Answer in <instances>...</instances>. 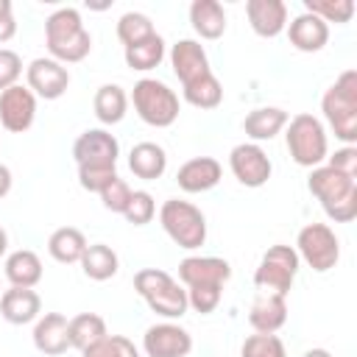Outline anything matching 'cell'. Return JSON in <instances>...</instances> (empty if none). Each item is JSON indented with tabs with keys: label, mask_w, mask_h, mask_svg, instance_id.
I'll use <instances>...</instances> for the list:
<instances>
[{
	"label": "cell",
	"mask_w": 357,
	"mask_h": 357,
	"mask_svg": "<svg viewBox=\"0 0 357 357\" xmlns=\"http://www.w3.org/2000/svg\"><path fill=\"white\" fill-rule=\"evenodd\" d=\"M159 223L165 234L184 251H195L206 240V218L204 212L181 198H167L159 209Z\"/></svg>",
	"instance_id": "obj_5"
},
{
	"label": "cell",
	"mask_w": 357,
	"mask_h": 357,
	"mask_svg": "<svg viewBox=\"0 0 357 357\" xmlns=\"http://www.w3.org/2000/svg\"><path fill=\"white\" fill-rule=\"evenodd\" d=\"M86 245H89V243H86V237H84L81 229H75V226H61V229H56V231L50 234V240H47V254H50L56 262H61V265H75V262H81Z\"/></svg>",
	"instance_id": "obj_25"
},
{
	"label": "cell",
	"mask_w": 357,
	"mask_h": 357,
	"mask_svg": "<svg viewBox=\"0 0 357 357\" xmlns=\"http://www.w3.org/2000/svg\"><path fill=\"white\" fill-rule=\"evenodd\" d=\"M170 282H173V276H170L167 271H162V268H142V271L134 273V290H137L142 298H148L151 293L162 290V287L170 284Z\"/></svg>",
	"instance_id": "obj_41"
},
{
	"label": "cell",
	"mask_w": 357,
	"mask_h": 357,
	"mask_svg": "<svg viewBox=\"0 0 357 357\" xmlns=\"http://www.w3.org/2000/svg\"><path fill=\"white\" fill-rule=\"evenodd\" d=\"M326 165L349 178H357V148L354 145H343L337 148L332 156H326Z\"/></svg>",
	"instance_id": "obj_43"
},
{
	"label": "cell",
	"mask_w": 357,
	"mask_h": 357,
	"mask_svg": "<svg viewBox=\"0 0 357 357\" xmlns=\"http://www.w3.org/2000/svg\"><path fill=\"white\" fill-rule=\"evenodd\" d=\"M131 187L117 176L114 181H109L98 195H100V201H103V206L109 209V212H117V215H123L126 212V206H128V201H131Z\"/></svg>",
	"instance_id": "obj_39"
},
{
	"label": "cell",
	"mask_w": 357,
	"mask_h": 357,
	"mask_svg": "<svg viewBox=\"0 0 357 357\" xmlns=\"http://www.w3.org/2000/svg\"><path fill=\"white\" fill-rule=\"evenodd\" d=\"M92 109H95V117L103 123V126H114L126 117V109H128V95L123 86L117 84H103L98 86L95 92V100H92Z\"/></svg>",
	"instance_id": "obj_28"
},
{
	"label": "cell",
	"mask_w": 357,
	"mask_h": 357,
	"mask_svg": "<svg viewBox=\"0 0 357 357\" xmlns=\"http://www.w3.org/2000/svg\"><path fill=\"white\" fill-rule=\"evenodd\" d=\"M304 11L321 17L326 25L329 22H349L354 17V3L351 0H304Z\"/></svg>",
	"instance_id": "obj_34"
},
{
	"label": "cell",
	"mask_w": 357,
	"mask_h": 357,
	"mask_svg": "<svg viewBox=\"0 0 357 357\" xmlns=\"http://www.w3.org/2000/svg\"><path fill=\"white\" fill-rule=\"evenodd\" d=\"M145 304L156 312V315H162V318H181V315H187V310H190V304H187V290L184 287H178V282L173 279L170 284H165L162 290H156V293H151L148 298H145Z\"/></svg>",
	"instance_id": "obj_30"
},
{
	"label": "cell",
	"mask_w": 357,
	"mask_h": 357,
	"mask_svg": "<svg viewBox=\"0 0 357 357\" xmlns=\"http://www.w3.org/2000/svg\"><path fill=\"white\" fill-rule=\"evenodd\" d=\"M284 31H287L290 45L301 53H318L329 42V25L310 11H301L298 17H293Z\"/></svg>",
	"instance_id": "obj_16"
},
{
	"label": "cell",
	"mask_w": 357,
	"mask_h": 357,
	"mask_svg": "<svg viewBox=\"0 0 357 357\" xmlns=\"http://www.w3.org/2000/svg\"><path fill=\"white\" fill-rule=\"evenodd\" d=\"M240 357H287V349L279 335H248L240 346Z\"/></svg>",
	"instance_id": "obj_35"
},
{
	"label": "cell",
	"mask_w": 357,
	"mask_h": 357,
	"mask_svg": "<svg viewBox=\"0 0 357 357\" xmlns=\"http://www.w3.org/2000/svg\"><path fill=\"white\" fill-rule=\"evenodd\" d=\"M81 357H139L137 346L123 335H106L103 340L92 343L81 351Z\"/></svg>",
	"instance_id": "obj_36"
},
{
	"label": "cell",
	"mask_w": 357,
	"mask_h": 357,
	"mask_svg": "<svg viewBox=\"0 0 357 357\" xmlns=\"http://www.w3.org/2000/svg\"><path fill=\"white\" fill-rule=\"evenodd\" d=\"M229 167H231L234 178L243 187H251V190L268 184V178L273 173V165H271L268 153L257 142H240V145H234L231 153H229Z\"/></svg>",
	"instance_id": "obj_9"
},
{
	"label": "cell",
	"mask_w": 357,
	"mask_h": 357,
	"mask_svg": "<svg viewBox=\"0 0 357 357\" xmlns=\"http://www.w3.org/2000/svg\"><path fill=\"white\" fill-rule=\"evenodd\" d=\"M296 254L315 273H326L340 259V240L326 223H307L296 237Z\"/></svg>",
	"instance_id": "obj_8"
},
{
	"label": "cell",
	"mask_w": 357,
	"mask_h": 357,
	"mask_svg": "<svg viewBox=\"0 0 357 357\" xmlns=\"http://www.w3.org/2000/svg\"><path fill=\"white\" fill-rule=\"evenodd\" d=\"M220 176H223V167H220L218 159H212V156H195V159H187L178 167L176 181H178V187L184 192H192L195 195V192H206V190L218 187Z\"/></svg>",
	"instance_id": "obj_17"
},
{
	"label": "cell",
	"mask_w": 357,
	"mask_h": 357,
	"mask_svg": "<svg viewBox=\"0 0 357 357\" xmlns=\"http://www.w3.org/2000/svg\"><path fill=\"white\" fill-rule=\"evenodd\" d=\"M14 33H17V22H14L11 0H0V45L8 42Z\"/></svg>",
	"instance_id": "obj_44"
},
{
	"label": "cell",
	"mask_w": 357,
	"mask_h": 357,
	"mask_svg": "<svg viewBox=\"0 0 357 357\" xmlns=\"http://www.w3.org/2000/svg\"><path fill=\"white\" fill-rule=\"evenodd\" d=\"M45 45L50 59H56L59 64H75L89 56L92 36L81 22L78 8L64 6L45 20Z\"/></svg>",
	"instance_id": "obj_1"
},
{
	"label": "cell",
	"mask_w": 357,
	"mask_h": 357,
	"mask_svg": "<svg viewBox=\"0 0 357 357\" xmlns=\"http://www.w3.org/2000/svg\"><path fill=\"white\" fill-rule=\"evenodd\" d=\"M114 178H117V167H95V165H81L78 167V184L86 192H100Z\"/></svg>",
	"instance_id": "obj_40"
},
{
	"label": "cell",
	"mask_w": 357,
	"mask_h": 357,
	"mask_svg": "<svg viewBox=\"0 0 357 357\" xmlns=\"http://www.w3.org/2000/svg\"><path fill=\"white\" fill-rule=\"evenodd\" d=\"M307 190L321 201L329 220L351 223L357 218V178H349L329 165H318L307 178Z\"/></svg>",
	"instance_id": "obj_2"
},
{
	"label": "cell",
	"mask_w": 357,
	"mask_h": 357,
	"mask_svg": "<svg viewBox=\"0 0 357 357\" xmlns=\"http://www.w3.org/2000/svg\"><path fill=\"white\" fill-rule=\"evenodd\" d=\"M248 324L259 335H276L287 324V301L276 293H262L248 310Z\"/></svg>",
	"instance_id": "obj_20"
},
{
	"label": "cell",
	"mask_w": 357,
	"mask_h": 357,
	"mask_svg": "<svg viewBox=\"0 0 357 357\" xmlns=\"http://www.w3.org/2000/svg\"><path fill=\"white\" fill-rule=\"evenodd\" d=\"M181 89H184V100L195 109H218L223 100V86L215 78V73H206V75L184 84Z\"/></svg>",
	"instance_id": "obj_32"
},
{
	"label": "cell",
	"mask_w": 357,
	"mask_h": 357,
	"mask_svg": "<svg viewBox=\"0 0 357 357\" xmlns=\"http://www.w3.org/2000/svg\"><path fill=\"white\" fill-rule=\"evenodd\" d=\"M142 351L148 357H187L192 351V335L173 321L153 324L142 335Z\"/></svg>",
	"instance_id": "obj_12"
},
{
	"label": "cell",
	"mask_w": 357,
	"mask_h": 357,
	"mask_svg": "<svg viewBox=\"0 0 357 357\" xmlns=\"http://www.w3.org/2000/svg\"><path fill=\"white\" fill-rule=\"evenodd\" d=\"M22 75V59L11 47H0V92L14 86Z\"/></svg>",
	"instance_id": "obj_42"
},
{
	"label": "cell",
	"mask_w": 357,
	"mask_h": 357,
	"mask_svg": "<svg viewBox=\"0 0 357 357\" xmlns=\"http://www.w3.org/2000/svg\"><path fill=\"white\" fill-rule=\"evenodd\" d=\"M67 335H70V346L78 349V351H84V349H89L92 343L103 340L109 332H106V321H103L98 312H81V315L70 318Z\"/></svg>",
	"instance_id": "obj_29"
},
{
	"label": "cell",
	"mask_w": 357,
	"mask_h": 357,
	"mask_svg": "<svg viewBox=\"0 0 357 357\" xmlns=\"http://www.w3.org/2000/svg\"><path fill=\"white\" fill-rule=\"evenodd\" d=\"M70 321L61 312H45L42 318H36L33 326V346L36 351L47 354V357H59L70 349V335H67Z\"/></svg>",
	"instance_id": "obj_21"
},
{
	"label": "cell",
	"mask_w": 357,
	"mask_h": 357,
	"mask_svg": "<svg viewBox=\"0 0 357 357\" xmlns=\"http://www.w3.org/2000/svg\"><path fill=\"white\" fill-rule=\"evenodd\" d=\"M178 279L187 287L195 284H226L231 279V265L220 257H184L178 262Z\"/></svg>",
	"instance_id": "obj_14"
},
{
	"label": "cell",
	"mask_w": 357,
	"mask_h": 357,
	"mask_svg": "<svg viewBox=\"0 0 357 357\" xmlns=\"http://www.w3.org/2000/svg\"><path fill=\"white\" fill-rule=\"evenodd\" d=\"M25 78H28V89L45 100L61 98L70 86V70L56 59H33L25 67Z\"/></svg>",
	"instance_id": "obj_13"
},
{
	"label": "cell",
	"mask_w": 357,
	"mask_h": 357,
	"mask_svg": "<svg viewBox=\"0 0 357 357\" xmlns=\"http://www.w3.org/2000/svg\"><path fill=\"white\" fill-rule=\"evenodd\" d=\"M131 103H134V112L139 114V120L153 126V128L173 126L178 120V112H181L178 95L165 81H156V78H139L134 84Z\"/></svg>",
	"instance_id": "obj_6"
},
{
	"label": "cell",
	"mask_w": 357,
	"mask_h": 357,
	"mask_svg": "<svg viewBox=\"0 0 357 357\" xmlns=\"http://www.w3.org/2000/svg\"><path fill=\"white\" fill-rule=\"evenodd\" d=\"M245 14L257 36L273 39L287 28V6L282 0H248Z\"/></svg>",
	"instance_id": "obj_18"
},
{
	"label": "cell",
	"mask_w": 357,
	"mask_h": 357,
	"mask_svg": "<svg viewBox=\"0 0 357 357\" xmlns=\"http://www.w3.org/2000/svg\"><path fill=\"white\" fill-rule=\"evenodd\" d=\"M73 156L81 165H95V167H117V156H120V142L114 134H109L106 128H86L84 134H78V139L73 142Z\"/></svg>",
	"instance_id": "obj_10"
},
{
	"label": "cell",
	"mask_w": 357,
	"mask_h": 357,
	"mask_svg": "<svg viewBox=\"0 0 357 357\" xmlns=\"http://www.w3.org/2000/svg\"><path fill=\"white\" fill-rule=\"evenodd\" d=\"M165 59V39L159 33H151L148 39L126 47V64L137 73H148L153 67H159Z\"/></svg>",
	"instance_id": "obj_31"
},
{
	"label": "cell",
	"mask_w": 357,
	"mask_h": 357,
	"mask_svg": "<svg viewBox=\"0 0 357 357\" xmlns=\"http://www.w3.org/2000/svg\"><path fill=\"white\" fill-rule=\"evenodd\" d=\"M6 251H8V234H6V229L0 226V257H6Z\"/></svg>",
	"instance_id": "obj_46"
},
{
	"label": "cell",
	"mask_w": 357,
	"mask_h": 357,
	"mask_svg": "<svg viewBox=\"0 0 357 357\" xmlns=\"http://www.w3.org/2000/svg\"><path fill=\"white\" fill-rule=\"evenodd\" d=\"M220 296H223V287L220 284H195V287H187V304L201 312V315H209L218 310L220 304Z\"/></svg>",
	"instance_id": "obj_38"
},
{
	"label": "cell",
	"mask_w": 357,
	"mask_h": 357,
	"mask_svg": "<svg viewBox=\"0 0 357 357\" xmlns=\"http://www.w3.org/2000/svg\"><path fill=\"white\" fill-rule=\"evenodd\" d=\"M298 265H301V259H298L293 245H282V243L271 245L262 254V259H259V265L254 271V284L262 293L287 296L290 287H293V279L298 273Z\"/></svg>",
	"instance_id": "obj_7"
},
{
	"label": "cell",
	"mask_w": 357,
	"mask_h": 357,
	"mask_svg": "<svg viewBox=\"0 0 357 357\" xmlns=\"http://www.w3.org/2000/svg\"><path fill=\"white\" fill-rule=\"evenodd\" d=\"M78 265H81L84 276L92 279V282H106V279H112L120 271V259H117L114 248L106 245V243L86 245V251H84V257H81Z\"/></svg>",
	"instance_id": "obj_27"
},
{
	"label": "cell",
	"mask_w": 357,
	"mask_h": 357,
	"mask_svg": "<svg viewBox=\"0 0 357 357\" xmlns=\"http://www.w3.org/2000/svg\"><path fill=\"white\" fill-rule=\"evenodd\" d=\"M6 279L11 287H36L42 279V259L31 248H20L6 257Z\"/></svg>",
	"instance_id": "obj_26"
},
{
	"label": "cell",
	"mask_w": 357,
	"mask_h": 357,
	"mask_svg": "<svg viewBox=\"0 0 357 357\" xmlns=\"http://www.w3.org/2000/svg\"><path fill=\"white\" fill-rule=\"evenodd\" d=\"M284 142L290 151V159L301 167H318L329 156V139L326 128L315 114H296L284 126Z\"/></svg>",
	"instance_id": "obj_4"
},
{
	"label": "cell",
	"mask_w": 357,
	"mask_h": 357,
	"mask_svg": "<svg viewBox=\"0 0 357 357\" xmlns=\"http://www.w3.org/2000/svg\"><path fill=\"white\" fill-rule=\"evenodd\" d=\"M321 112L340 142H357V70H343L337 75L321 98Z\"/></svg>",
	"instance_id": "obj_3"
},
{
	"label": "cell",
	"mask_w": 357,
	"mask_h": 357,
	"mask_svg": "<svg viewBox=\"0 0 357 357\" xmlns=\"http://www.w3.org/2000/svg\"><path fill=\"white\" fill-rule=\"evenodd\" d=\"M128 167H131V173L137 178L156 181L167 170V153L156 142H137L131 148V153H128Z\"/></svg>",
	"instance_id": "obj_23"
},
{
	"label": "cell",
	"mask_w": 357,
	"mask_h": 357,
	"mask_svg": "<svg viewBox=\"0 0 357 357\" xmlns=\"http://www.w3.org/2000/svg\"><path fill=\"white\" fill-rule=\"evenodd\" d=\"M170 67H173L176 78L181 81V86L206 75V73H212L209 70V56H206L204 45L195 42V39H178L170 47Z\"/></svg>",
	"instance_id": "obj_15"
},
{
	"label": "cell",
	"mask_w": 357,
	"mask_h": 357,
	"mask_svg": "<svg viewBox=\"0 0 357 357\" xmlns=\"http://www.w3.org/2000/svg\"><path fill=\"white\" fill-rule=\"evenodd\" d=\"M153 31V22L148 14H139V11H126L120 20H117V39L123 42V47H131L142 39H148Z\"/></svg>",
	"instance_id": "obj_33"
},
{
	"label": "cell",
	"mask_w": 357,
	"mask_h": 357,
	"mask_svg": "<svg viewBox=\"0 0 357 357\" xmlns=\"http://www.w3.org/2000/svg\"><path fill=\"white\" fill-rule=\"evenodd\" d=\"M153 215H156V201H153V195H151L148 190H134V192H131V201H128V206H126V212H123V218H126L131 226H145V223L153 220Z\"/></svg>",
	"instance_id": "obj_37"
},
{
	"label": "cell",
	"mask_w": 357,
	"mask_h": 357,
	"mask_svg": "<svg viewBox=\"0 0 357 357\" xmlns=\"http://www.w3.org/2000/svg\"><path fill=\"white\" fill-rule=\"evenodd\" d=\"M301 357H332V354H329L326 349H307Z\"/></svg>",
	"instance_id": "obj_47"
},
{
	"label": "cell",
	"mask_w": 357,
	"mask_h": 357,
	"mask_svg": "<svg viewBox=\"0 0 357 357\" xmlns=\"http://www.w3.org/2000/svg\"><path fill=\"white\" fill-rule=\"evenodd\" d=\"M190 22L201 39H220L226 33V11L218 0H192Z\"/></svg>",
	"instance_id": "obj_24"
},
{
	"label": "cell",
	"mask_w": 357,
	"mask_h": 357,
	"mask_svg": "<svg viewBox=\"0 0 357 357\" xmlns=\"http://www.w3.org/2000/svg\"><path fill=\"white\" fill-rule=\"evenodd\" d=\"M42 312V298L33 287H8L3 290L0 296V315L14 324V326H22V324H31L36 321Z\"/></svg>",
	"instance_id": "obj_19"
},
{
	"label": "cell",
	"mask_w": 357,
	"mask_h": 357,
	"mask_svg": "<svg viewBox=\"0 0 357 357\" xmlns=\"http://www.w3.org/2000/svg\"><path fill=\"white\" fill-rule=\"evenodd\" d=\"M33 120H36V95L28 86L14 84L0 92V126L6 131L22 134L33 126Z\"/></svg>",
	"instance_id": "obj_11"
},
{
	"label": "cell",
	"mask_w": 357,
	"mask_h": 357,
	"mask_svg": "<svg viewBox=\"0 0 357 357\" xmlns=\"http://www.w3.org/2000/svg\"><path fill=\"white\" fill-rule=\"evenodd\" d=\"M287 120H290V114L284 109H279V106H257V109H251L245 114L243 131L259 145V142L273 139L276 134H282L284 126H287Z\"/></svg>",
	"instance_id": "obj_22"
},
{
	"label": "cell",
	"mask_w": 357,
	"mask_h": 357,
	"mask_svg": "<svg viewBox=\"0 0 357 357\" xmlns=\"http://www.w3.org/2000/svg\"><path fill=\"white\" fill-rule=\"evenodd\" d=\"M11 181H14V178H11V170L0 162V198H6V195L11 192Z\"/></svg>",
	"instance_id": "obj_45"
}]
</instances>
